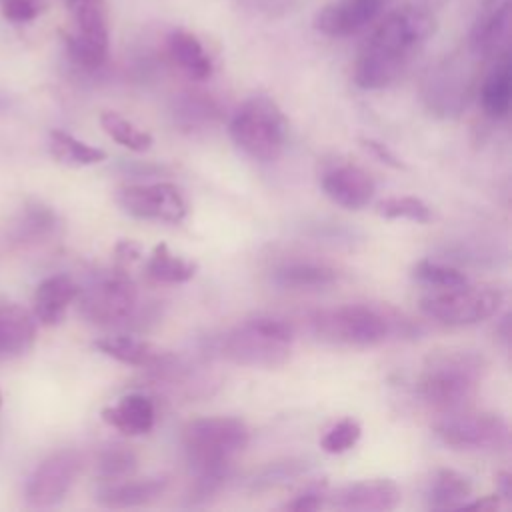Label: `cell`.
I'll return each instance as SVG.
<instances>
[{
	"mask_svg": "<svg viewBox=\"0 0 512 512\" xmlns=\"http://www.w3.org/2000/svg\"><path fill=\"white\" fill-rule=\"evenodd\" d=\"M478 4L482 8V12H486V10H490L496 4V0H478Z\"/></svg>",
	"mask_w": 512,
	"mask_h": 512,
	"instance_id": "obj_44",
	"label": "cell"
},
{
	"mask_svg": "<svg viewBox=\"0 0 512 512\" xmlns=\"http://www.w3.org/2000/svg\"><path fill=\"white\" fill-rule=\"evenodd\" d=\"M100 124L102 130L118 144H122L124 148L132 150V152H144L152 146L154 138L150 132L138 128L136 124H132L130 120H126L124 116H120L118 112H102L100 116Z\"/></svg>",
	"mask_w": 512,
	"mask_h": 512,
	"instance_id": "obj_31",
	"label": "cell"
},
{
	"mask_svg": "<svg viewBox=\"0 0 512 512\" xmlns=\"http://www.w3.org/2000/svg\"><path fill=\"white\" fill-rule=\"evenodd\" d=\"M12 104H14L12 96L6 94V92H0V116L6 114V112L12 108Z\"/></svg>",
	"mask_w": 512,
	"mask_h": 512,
	"instance_id": "obj_43",
	"label": "cell"
},
{
	"mask_svg": "<svg viewBox=\"0 0 512 512\" xmlns=\"http://www.w3.org/2000/svg\"><path fill=\"white\" fill-rule=\"evenodd\" d=\"M140 256H142V246L132 240H120L114 248V258H116L118 270H124L126 266L136 262Z\"/></svg>",
	"mask_w": 512,
	"mask_h": 512,
	"instance_id": "obj_40",
	"label": "cell"
},
{
	"mask_svg": "<svg viewBox=\"0 0 512 512\" xmlns=\"http://www.w3.org/2000/svg\"><path fill=\"white\" fill-rule=\"evenodd\" d=\"M170 480L166 476H154V478H144V480H116V482H102L98 490L94 492V498L100 506L120 510V508H138V506H148L154 500H158Z\"/></svg>",
	"mask_w": 512,
	"mask_h": 512,
	"instance_id": "obj_18",
	"label": "cell"
},
{
	"mask_svg": "<svg viewBox=\"0 0 512 512\" xmlns=\"http://www.w3.org/2000/svg\"><path fill=\"white\" fill-rule=\"evenodd\" d=\"M48 150L54 160L66 166H92L106 160V152L102 148L86 144L64 130H50Z\"/></svg>",
	"mask_w": 512,
	"mask_h": 512,
	"instance_id": "obj_30",
	"label": "cell"
},
{
	"mask_svg": "<svg viewBox=\"0 0 512 512\" xmlns=\"http://www.w3.org/2000/svg\"><path fill=\"white\" fill-rule=\"evenodd\" d=\"M362 436V426L354 418H342L336 422L320 440V448L328 454H344L358 444Z\"/></svg>",
	"mask_w": 512,
	"mask_h": 512,
	"instance_id": "obj_34",
	"label": "cell"
},
{
	"mask_svg": "<svg viewBox=\"0 0 512 512\" xmlns=\"http://www.w3.org/2000/svg\"><path fill=\"white\" fill-rule=\"evenodd\" d=\"M198 272V264L194 260H186L170 252V248L160 242L154 246L150 258L146 260V274L164 284H182L194 278Z\"/></svg>",
	"mask_w": 512,
	"mask_h": 512,
	"instance_id": "obj_28",
	"label": "cell"
},
{
	"mask_svg": "<svg viewBox=\"0 0 512 512\" xmlns=\"http://www.w3.org/2000/svg\"><path fill=\"white\" fill-rule=\"evenodd\" d=\"M314 334L330 344L376 346L392 332V320L366 304H342L320 310L310 320Z\"/></svg>",
	"mask_w": 512,
	"mask_h": 512,
	"instance_id": "obj_6",
	"label": "cell"
},
{
	"mask_svg": "<svg viewBox=\"0 0 512 512\" xmlns=\"http://www.w3.org/2000/svg\"><path fill=\"white\" fill-rule=\"evenodd\" d=\"M250 430L234 416H204L182 430V448L196 474L230 470L232 460L248 446Z\"/></svg>",
	"mask_w": 512,
	"mask_h": 512,
	"instance_id": "obj_3",
	"label": "cell"
},
{
	"mask_svg": "<svg viewBox=\"0 0 512 512\" xmlns=\"http://www.w3.org/2000/svg\"><path fill=\"white\" fill-rule=\"evenodd\" d=\"M78 312L80 316L94 326H118L132 318L138 302V292L134 282L124 274V270H116L108 276H102L80 288L78 296Z\"/></svg>",
	"mask_w": 512,
	"mask_h": 512,
	"instance_id": "obj_9",
	"label": "cell"
},
{
	"mask_svg": "<svg viewBox=\"0 0 512 512\" xmlns=\"http://www.w3.org/2000/svg\"><path fill=\"white\" fill-rule=\"evenodd\" d=\"M118 206L140 220L178 224L188 214V204L178 186L170 182L130 184L116 190Z\"/></svg>",
	"mask_w": 512,
	"mask_h": 512,
	"instance_id": "obj_13",
	"label": "cell"
},
{
	"mask_svg": "<svg viewBox=\"0 0 512 512\" xmlns=\"http://www.w3.org/2000/svg\"><path fill=\"white\" fill-rule=\"evenodd\" d=\"M500 508V502H498V496H484L482 500H476V502H470V504H462L460 510H498Z\"/></svg>",
	"mask_w": 512,
	"mask_h": 512,
	"instance_id": "obj_41",
	"label": "cell"
},
{
	"mask_svg": "<svg viewBox=\"0 0 512 512\" xmlns=\"http://www.w3.org/2000/svg\"><path fill=\"white\" fill-rule=\"evenodd\" d=\"M58 226H60L58 214L50 206L38 200H30L14 216L8 228V236L16 244L30 246V244L46 242L48 238H52Z\"/></svg>",
	"mask_w": 512,
	"mask_h": 512,
	"instance_id": "obj_23",
	"label": "cell"
},
{
	"mask_svg": "<svg viewBox=\"0 0 512 512\" xmlns=\"http://www.w3.org/2000/svg\"><path fill=\"white\" fill-rule=\"evenodd\" d=\"M384 0H338L322 6L314 16V28L330 38H346L372 24Z\"/></svg>",
	"mask_w": 512,
	"mask_h": 512,
	"instance_id": "obj_14",
	"label": "cell"
},
{
	"mask_svg": "<svg viewBox=\"0 0 512 512\" xmlns=\"http://www.w3.org/2000/svg\"><path fill=\"white\" fill-rule=\"evenodd\" d=\"M512 100V62L510 52L496 58L492 70L484 76L480 86V104L490 118H504Z\"/></svg>",
	"mask_w": 512,
	"mask_h": 512,
	"instance_id": "obj_25",
	"label": "cell"
},
{
	"mask_svg": "<svg viewBox=\"0 0 512 512\" xmlns=\"http://www.w3.org/2000/svg\"><path fill=\"white\" fill-rule=\"evenodd\" d=\"M178 122L186 128L212 122L218 116V108L210 98H204L202 94H188L178 102L176 108Z\"/></svg>",
	"mask_w": 512,
	"mask_h": 512,
	"instance_id": "obj_35",
	"label": "cell"
},
{
	"mask_svg": "<svg viewBox=\"0 0 512 512\" xmlns=\"http://www.w3.org/2000/svg\"><path fill=\"white\" fill-rule=\"evenodd\" d=\"M338 280V272L326 264L290 262L274 272V282L288 290H318Z\"/></svg>",
	"mask_w": 512,
	"mask_h": 512,
	"instance_id": "obj_27",
	"label": "cell"
},
{
	"mask_svg": "<svg viewBox=\"0 0 512 512\" xmlns=\"http://www.w3.org/2000/svg\"><path fill=\"white\" fill-rule=\"evenodd\" d=\"M412 274L418 282H422L430 288H436V290L454 288V286H462L468 282L466 274L460 272L458 268L442 264V262H434V260L416 262V266L412 268Z\"/></svg>",
	"mask_w": 512,
	"mask_h": 512,
	"instance_id": "obj_32",
	"label": "cell"
},
{
	"mask_svg": "<svg viewBox=\"0 0 512 512\" xmlns=\"http://www.w3.org/2000/svg\"><path fill=\"white\" fill-rule=\"evenodd\" d=\"M36 318L20 304L0 306V362L14 360L32 350Z\"/></svg>",
	"mask_w": 512,
	"mask_h": 512,
	"instance_id": "obj_21",
	"label": "cell"
},
{
	"mask_svg": "<svg viewBox=\"0 0 512 512\" xmlns=\"http://www.w3.org/2000/svg\"><path fill=\"white\" fill-rule=\"evenodd\" d=\"M470 496L472 480L452 468L436 470L426 492V500L432 510H460Z\"/></svg>",
	"mask_w": 512,
	"mask_h": 512,
	"instance_id": "obj_26",
	"label": "cell"
},
{
	"mask_svg": "<svg viewBox=\"0 0 512 512\" xmlns=\"http://www.w3.org/2000/svg\"><path fill=\"white\" fill-rule=\"evenodd\" d=\"M484 370L486 362L476 352H438L426 360L416 380V392L430 408L440 412H456L474 400Z\"/></svg>",
	"mask_w": 512,
	"mask_h": 512,
	"instance_id": "obj_2",
	"label": "cell"
},
{
	"mask_svg": "<svg viewBox=\"0 0 512 512\" xmlns=\"http://www.w3.org/2000/svg\"><path fill=\"white\" fill-rule=\"evenodd\" d=\"M294 340L292 326L278 318L246 320L222 340V354L250 368H278L288 362Z\"/></svg>",
	"mask_w": 512,
	"mask_h": 512,
	"instance_id": "obj_5",
	"label": "cell"
},
{
	"mask_svg": "<svg viewBox=\"0 0 512 512\" xmlns=\"http://www.w3.org/2000/svg\"><path fill=\"white\" fill-rule=\"evenodd\" d=\"M304 472H306V462L302 460L290 458V460L274 462V464H268L264 470H260V474L254 478V488L278 486L302 476Z\"/></svg>",
	"mask_w": 512,
	"mask_h": 512,
	"instance_id": "obj_36",
	"label": "cell"
},
{
	"mask_svg": "<svg viewBox=\"0 0 512 512\" xmlns=\"http://www.w3.org/2000/svg\"><path fill=\"white\" fill-rule=\"evenodd\" d=\"M378 214L388 218V220H396V218H404V220H412V222H430L432 212L430 206L416 198V196H392L386 198L382 202H378Z\"/></svg>",
	"mask_w": 512,
	"mask_h": 512,
	"instance_id": "obj_33",
	"label": "cell"
},
{
	"mask_svg": "<svg viewBox=\"0 0 512 512\" xmlns=\"http://www.w3.org/2000/svg\"><path fill=\"white\" fill-rule=\"evenodd\" d=\"M0 406H2V394H0Z\"/></svg>",
	"mask_w": 512,
	"mask_h": 512,
	"instance_id": "obj_45",
	"label": "cell"
},
{
	"mask_svg": "<svg viewBox=\"0 0 512 512\" xmlns=\"http://www.w3.org/2000/svg\"><path fill=\"white\" fill-rule=\"evenodd\" d=\"M504 292L492 284H462L436 290L420 300V310L446 326L478 324L500 308Z\"/></svg>",
	"mask_w": 512,
	"mask_h": 512,
	"instance_id": "obj_7",
	"label": "cell"
},
{
	"mask_svg": "<svg viewBox=\"0 0 512 512\" xmlns=\"http://www.w3.org/2000/svg\"><path fill=\"white\" fill-rule=\"evenodd\" d=\"M474 54L464 52L450 54L436 66H432L422 82V96L426 106L438 116H456L460 114L474 90L476 68Z\"/></svg>",
	"mask_w": 512,
	"mask_h": 512,
	"instance_id": "obj_8",
	"label": "cell"
},
{
	"mask_svg": "<svg viewBox=\"0 0 512 512\" xmlns=\"http://www.w3.org/2000/svg\"><path fill=\"white\" fill-rule=\"evenodd\" d=\"M434 30L436 20L422 6L406 4L388 12L376 24L356 58V86L380 90L394 84L412 58L426 46Z\"/></svg>",
	"mask_w": 512,
	"mask_h": 512,
	"instance_id": "obj_1",
	"label": "cell"
},
{
	"mask_svg": "<svg viewBox=\"0 0 512 512\" xmlns=\"http://www.w3.org/2000/svg\"><path fill=\"white\" fill-rule=\"evenodd\" d=\"M434 434L442 444L454 450H502L508 446V422L494 412H470L466 408L448 412L434 426Z\"/></svg>",
	"mask_w": 512,
	"mask_h": 512,
	"instance_id": "obj_10",
	"label": "cell"
},
{
	"mask_svg": "<svg viewBox=\"0 0 512 512\" xmlns=\"http://www.w3.org/2000/svg\"><path fill=\"white\" fill-rule=\"evenodd\" d=\"M82 466L84 456L72 448L58 450L44 458L26 480V504L32 508H50L60 504L76 482Z\"/></svg>",
	"mask_w": 512,
	"mask_h": 512,
	"instance_id": "obj_12",
	"label": "cell"
},
{
	"mask_svg": "<svg viewBox=\"0 0 512 512\" xmlns=\"http://www.w3.org/2000/svg\"><path fill=\"white\" fill-rule=\"evenodd\" d=\"M360 142H362V146H364L366 150H370V152H372L380 162H384L386 166L396 168V170H404V168H406V164H404L386 144H382V142H378V140H372V138H362Z\"/></svg>",
	"mask_w": 512,
	"mask_h": 512,
	"instance_id": "obj_39",
	"label": "cell"
},
{
	"mask_svg": "<svg viewBox=\"0 0 512 512\" xmlns=\"http://www.w3.org/2000/svg\"><path fill=\"white\" fill-rule=\"evenodd\" d=\"M326 484H310L304 492H300L298 496H294V500L286 502V510H294V512H314L318 508H322L326 492H324Z\"/></svg>",
	"mask_w": 512,
	"mask_h": 512,
	"instance_id": "obj_38",
	"label": "cell"
},
{
	"mask_svg": "<svg viewBox=\"0 0 512 512\" xmlns=\"http://www.w3.org/2000/svg\"><path fill=\"white\" fill-rule=\"evenodd\" d=\"M94 348L100 350L104 356H110L122 364L140 366V368L166 370V368H172L176 360L168 350H162L152 342L138 340L132 336H104L94 340Z\"/></svg>",
	"mask_w": 512,
	"mask_h": 512,
	"instance_id": "obj_19",
	"label": "cell"
},
{
	"mask_svg": "<svg viewBox=\"0 0 512 512\" xmlns=\"http://www.w3.org/2000/svg\"><path fill=\"white\" fill-rule=\"evenodd\" d=\"M228 132L246 156L258 162H272L284 150L288 122L270 96L256 94L238 106Z\"/></svg>",
	"mask_w": 512,
	"mask_h": 512,
	"instance_id": "obj_4",
	"label": "cell"
},
{
	"mask_svg": "<svg viewBox=\"0 0 512 512\" xmlns=\"http://www.w3.org/2000/svg\"><path fill=\"white\" fill-rule=\"evenodd\" d=\"M510 24L512 8L508 0L500 6H492L490 10L482 12L468 34V52L474 54L478 60L498 58L500 54L508 52Z\"/></svg>",
	"mask_w": 512,
	"mask_h": 512,
	"instance_id": "obj_16",
	"label": "cell"
},
{
	"mask_svg": "<svg viewBox=\"0 0 512 512\" xmlns=\"http://www.w3.org/2000/svg\"><path fill=\"white\" fill-rule=\"evenodd\" d=\"M402 500L398 484L390 478H370L346 484L330 496L332 506L350 512H388Z\"/></svg>",
	"mask_w": 512,
	"mask_h": 512,
	"instance_id": "obj_15",
	"label": "cell"
},
{
	"mask_svg": "<svg viewBox=\"0 0 512 512\" xmlns=\"http://www.w3.org/2000/svg\"><path fill=\"white\" fill-rule=\"evenodd\" d=\"M324 194L338 206L360 210L370 204L376 192L372 176L356 164H340L322 176Z\"/></svg>",
	"mask_w": 512,
	"mask_h": 512,
	"instance_id": "obj_17",
	"label": "cell"
},
{
	"mask_svg": "<svg viewBox=\"0 0 512 512\" xmlns=\"http://www.w3.org/2000/svg\"><path fill=\"white\" fill-rule=\"evenodd\" d=\"M496 486H498V496H502L504 500H512V476L510 472H500L496 476Z\"/></svg>",
	"mask_w": 512,
	"mask_h": 512,
	"instance_id": "obj_42",
	"label": "cell"
},
{
	"mask_svg": "<svg viewBox=\"0 0 512 512\" xmlns=\"http://www.w3.org/2000/svg\"><path fill=\"white\" fill-rule=\"evenodd\" d=\"M166 50L172 62L190 78L206 80L212 74V60L202 42L188 30L176 28L166 36Z\"/></svg>",
	"mask_w": 512,
	"mask_h": 512,
	"instance_id": "obj_24",
	"label": "cell"
},
{
	"mask_svg": "<svg viewBox=\"0 0 512 512\" xmlns=\"http://www.w3.org/2000/svg\"><path fill=\"white\" fill-rule=\"evenodd\" d=\"M0 12L6 20L24 24L38 16L40 6L36 0H0Z\"/></svg>",
	"mask_w": 512,
	"mask_h": 512,
	"instance_id": "obj_37",
	"label": "cell"
},
{
	"mask_svg": "<svg viewBox=\"0 0 512 512\" xmlns=\"http://www.w3.org/2000/svg\"><path fill=\"white\" fill-rule=\"evenodd\" d=\"M100 416L108 426L116 428L126 436H140L152 430L156 420V410H154V402L148 396L140 392H132L122 396L114 406L102 408Z\"/></svg>",
	"mask_w": 512,
	"mask_h": 512,
	"instance_id": "obj_22",
	"label": "cell"
},
{
	"mask_svg": "<svg viewBox=\"0 0 512 512\" xmlns=\"http://www.w3.org/2000/svg\"><path fill=\"white\" fill-rule=\"evenodd\" d=\"M80 286L68 274H52L34 290V318L44 326H56L64 320L68 306L76 300Z\"/></svg>",
	"mask_w": 512,
	"mask_h": 512,
	"instance_id": "obj_20",
	"label": "cell"
},
{
	"mask_svg": "<svg viewBox=\"0 0 512 512\" xmlns=\"http://www.w3.org/2000/svg\"><path fill=\"white\" fill-rule=\"evenodd\" d=\"M138 468L136 452L120 442H110L94 454V474L100 482H116L132 478Z\"/></svg>",
	"mask_w": 512,
	"mask_h": 512,
	"instance_id": "obj_29",
	"label": "cell"
},
{
	"mask_svg": "<svg viewBox=\"0 0 512 512\" xmlns=\"http://www.w3.org/2000/svg\"><path fill=\"white\" fill-rule=\"evenodd\" d=\"M74 32L64 36L68 56L84 70H98L108 60L110 30L104 0H68Z\"/></svg>",
	"mask_w": 512,
	"mask_h": 512,
	"instance_id": "obj_11",
	"label": "cell"
}]
</instances>
